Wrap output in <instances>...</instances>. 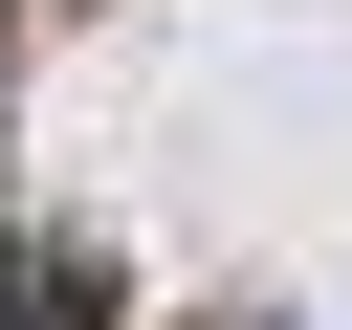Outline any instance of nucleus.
<instances>
[{"label": "nucleus", "instance_id": "1", "mask_svg": "<svg viewBox=\"0 0 352 330\" xmlns=\"http://www.w3.org/2000/svg\"><path fill=\"white\" fill-rule=\"evenodd\" d=\"M22 330H110V264H88V242H44V264H22Z\"/></svg>", "mask_w": 352, "mask_h": 330}]
</instances>
